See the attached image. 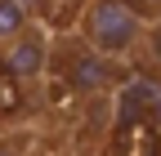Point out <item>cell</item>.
<instances>
[{"instance_id":"1","label":"cell","mask_w":161,"mask_h":156,"mask_svg":"<svg viewBox=\"0 0 161 156\" xmlns=\"http://www.w3.org/2000/svg\"><path fill=\"white\" fill-rule=\"evenodd\" d=\"M80 31H85V45L103 58H130L143 40V18L130 0H90L85 18H80Z\"/></svg>"},{"instance_id":"2","label":"cell","mask_w":161,"mask_h":156,"mask_svg":"<svg viewBox=\"0 0 161 156\" xmlns=\"http://www.w3.org/2000/svg\"><path fill=\"white\" fill-rule=\"evenodd\" d=\"M0 67H5L18 85H31L36 76L49 67V45H45V36H40L36 27H31V31H23L14 45L0 49Z\"/></svg>"},{"instance_id":"3","label":"cell","mask_w":161,"mask_h":156,"mask_svg":"<svg viewBox=\"0 0 161 156\" xmlns=\"http://www.w3.org/2000/svg\"><path fill=\"white\" fill-rule=\"evenodd\" d=\"M67 81L76 89L98 94V89L116 85V67H112V58H103V54H85V58H72V63H67Z\"/></svg>"},{"instance_id":"4","label":"cell","mask_w":161,"mask_h":156,"mask_svg":"<svg viewBox=\"0 0 161 156\" xmlns=\"http://www.w3.org/2000/svg\"><path fill=\"white\" fill-rule=\"evenodd\" d=\"M23 31H31V9L23 0H0V49L14 45Z\"/></svg>"},{"instance_id":"5","label":"cell","mask_w":161,"mask_h":156,"mask_svg":"<svg viewBox=\"0 0 161 156\" xmlns=\"http://www.w3.org/2000/svg\"><path fill=\"white\" fill-rule=\"evenodd\" d=\"M139 49L148 54V67L157 71V67H161V27H152V31H143V40H139ZM139 49H134V54H139Z\"/></svg>"},{"instance_id":"6","label":"cell","mask_w":161,"mask_h":156,"mask_svg":"<svg viewBox=\"0 0 161 156\" xmlns=\"http://www.w3.org/2000/svg\"><path fill=\"white\" fill-rule=\"evenodd\" d=\"M0 156H23V147H14V143H0Z\"/></svg>"},{"instance_id":"7","label":"cell","mask_w":161,"mask_h":156,"mask_svg":"<svg viewBox=\"0 0 161 156\" xmlns=\"http://www.w3.org/2000/svg\"><path fill=\"white\" fill-rule=\"evenodd\" d=\"M23 5H27V9H31V5H36V0H23Z\"/></svg>"}]
</instances>
